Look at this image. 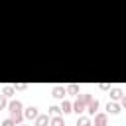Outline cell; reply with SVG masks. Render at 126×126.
Listing matches in <instances>:
<instances>
[{"label": "cell", "instance_id": "14", "mask_svg": "<svg viewBox=\"0 0 126 126\" xmlns=\"http://www.w3.org/2000/svg\"><path fill=\"white\" fill-rule=\"evenodd\" d=\"M4 126H12V120H4Z\"/></svg>", "mask_w": 126, "mask_h": 126}, {"label": "cell", "instance_id": "8", "mask_svg": "<svg viewBox=\"0 0 126 126\" xmlns=\"http://www.w3.org/2000/svg\"><path fill=\"white\" fill-rule=\"evenodd\" d=\"M89 124H91L89 118H81V120H79V126H89Z\"/></svg>", "mask_w": 126, "mask_h": 126}, {"label": "cell", "instance_id": "2", "mask_svg": "<svg viewBox=\"0 0 126 126\" xmlns=\"http://www.w3.org/2000/svg\"><path fill=\"white\" fill-rule=\"evenodd\" d=\"M94 122H96V126H104V124H106V116H104V114H98V116L94 118Z\"/></svg>", "mask_w": 126, "mask_h": 126}, {"label": "cell", "instance_id": "10", "mask_svg": "<svg viewBox=\"0 0 126 126\" xmlns=\"http://www.w3.org/2000/svg\"><path fill=\"white\" fill-rule=\"evenodd\" d=\"M108 112H118V106L116 104H108Z\"/></svg>", "mask_w": 126, "mask_h": 126}, {"label": "cell", "instance_id": "15", "mask_svg": "<svg viewBox=\"0 0 126 126\" xmlns=\"http://www.w3.org/2000/svg\"><path fill=\"white\" fill-rule=\"evenodd\" d=\"M124 106H126V96H124Z\"/></svg>", "mask_w": 126, "mask_h": 126}, {"label": "cell", "instance_id": "6", "mask_svg": "<svg viewBox=\"0 0 126 126\" xmlns=\"http://www.w3.org/2000/svg\"><path fill=\"white\" fill-rule=\"evenodd\" d=\"M47 124V116H39L37 118V126H45Z\"/></svg>", "mask_w": 126, "mask_h": 126}, {"label": "cell", "instance_id": "5", "mask_svg": "<svg viewBox=\"0 0 126 126\" xmlns=\"http://www.w3.org/2000/svg\"><path fill=\"white\" fill-rule=\"evenodd\" d=\"M96 108H98V102H96V100H93V102L89 104V112H94Z\"/></svg>", "mask_w": 126, "mask_h": 126}, {"label": "cell", "instance_id": "12", "mask_svg": "<svg viewBox=\"0 0 126 126\" xmlns=\"http://www.w3.org/2000/svg\"><path fill=\"white\" fill-rule=\"evenodd\" d=\"M69 108H71V104L69 102H63V112H69Z\"/></svg>", "mask_w": 126, "mask_h": 126}, {"label": "cell", "instance_id": "11", "mask_svg": "<svg viewBox=\"0 0 126 126\" xmlns=\"http://www.w3.org/2000/svg\"><path fill=\"white\" fill-rule=\"evenodd\" d=\"M120 94H122V93H120V91H118V89H114V91H112V96H114V98H118V96H120Z\"/></svg>", "mask_w": 126, "mask_h": 126}, {"label": "cell", "instance_id": "4", "mask_svg": "<svg viewBox=\"0 0 126 126\" xmlns=\"http://www.w3.org/2000/svg\"><path fill=\"white\" fill-rule=\"evenodd\" d=\"M26 116H28V118H35V116H37L35 108H28V110H26Z\"/></svg>", "mask_w": 126, "mask_h": 126}, {"label": "cell", "instance_id": "13", "mask_svg": "<svg viewBox=\"0 0 126 126\" xmlns=\"http://www.w3.org/2000/svg\"><path fill=\"white\" fill-rule=\"evenodd\" d=\"M4 104H6V100H4V96H0V108H4Z\"/></svg>", "mask_w": 126, "mask_h": 126}, {"label": "cell", "instance_id": "9", "mask_svg": "<svg viewBox=\"0 0 126 126\" xmlns=\"http://www.w3.org/2000/svg\"><path fill=\"white\" fill-rule=\"evenodd\" d=\"M75 110L77 112H83V102H75Z\"/></svg>", "mask_w": 126, "mask_h": 126}, {"label": "cell", "instance_id": "3", "mask_svg": "<svg viewBox=\"0 0 126 126\" xmlns=\"http://www.w3.org/2000/svg\"><path fill=\"white\" fill-rule=\"evenodd\" d=\"M65 94V89H61V87H55L53 89V96H57V98H61Z\"/></svg>", "mask_w": 126, "mask_h": 126}, {"label": "cell", "instance_id": "1", "mask_svg": "<svg viewBox=\"0 0 126 126\" xmlns=\"http://www.w3.org/2000/svg\"><path fill=\"white\" fill-rule=\"evenodd\" d=\"M20 108H22V104H20L18 100L10 104V110H12V116H14L16 120H20V118H22V112H20Z\"/></svg>", "mask_w": 126, "mask_h": 126}, {"label": "cell", "instance_id": "7", "mask_svg": "<svg viewBox=\"0 0 126 126\" xmlns=\"http://www.w3.org/2000/svg\"><path fill=\"white\" fill-rule=\"evenodd\" d=\"M51 124H53V126H63V120L57 116V118H53V122H51Z\"/></svg>", "mask_w": 126, "mask_h": 126}]
</instances>
